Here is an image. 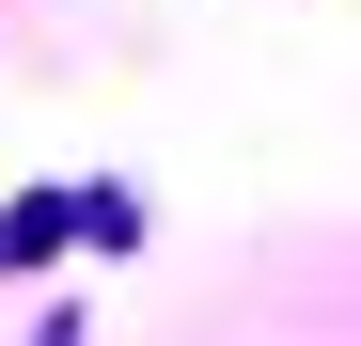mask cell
Masks as SVG:
<instances>
[{
  "label": "cell",
  "mask_w": 361,
  "mask_h": 346,
  "mask_svg": "<svg viewBox=\"0 0 361 346\" xmlns=\"http://www.w3.org/2000/svg\"><path fill=\"white\" fill-rule=\"evenodd\" d=\"M47 252H79V189H32V205H0V268H47Z\"/></svg>",
  "instance_id": "cell-1"
},
{
  "label": "cell",
  "mask_w": 361,
  "mask_h": 346,
  "mask_svg": "<svg viewBox=\"0 0 361 346\" xmlns=\"http://www.w3.org/2000/svg\"><path fill=\"white\" fill-rule=\"evenodd\" d=\"M79 237L94 252H142V189H79Z\"/></svg>",
  "instance_id": "cell-2"
},
{
  "label": "cell",
  "mask_w": 361,
  "mask_h": 346,
  "mask_svg": "<svg viewBox=\"0 0 361 346\" xmlns=\"http://www.w3.org/2000/svg\"><path fill=\"white\" fill-rule=\"evenodd\" d=\"M32 346H94V330H79V315H47V330H32Z\"/></svg>",
  "instance_id": "cell-3"
}]
</instances>
